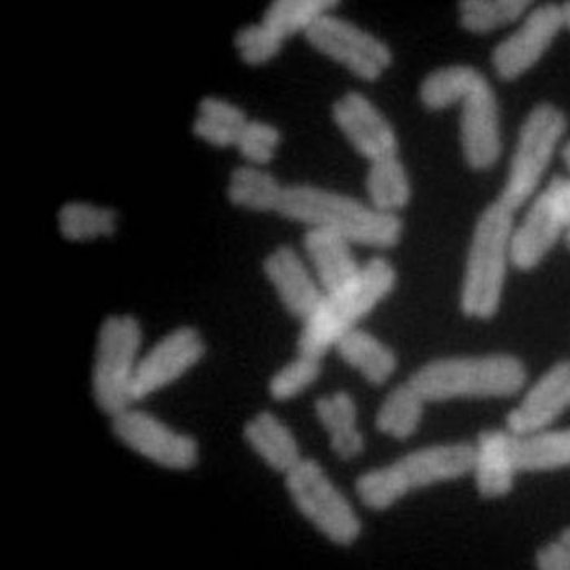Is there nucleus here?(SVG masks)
Listing matches in <instances>:
<instances>
[{"mask_svg":"<svg viewBox=\"0 0 570 570\" xmlns=\"http://www.w3.org/2000/svg\"><path fill=\"white\" fill-rule=\"evenodd\" d=\"M277 214L308 228H326L354 245L390 249L403 238L400 216L380 213L368 203L313 185H285Z\"/></svg>","mask_w":570,"mask_h":570,"instance_id":"obj_1","label":"nucleus"},{"mask_svg":"<svg viewBox=\"0 0 570 570\" xmlns=\"http://www.w3.org/2000/svg\"><path fill=\"white\" fill-rule=\"evenodd\" d=\"M396 284V267L385 258L362 264L354 279L323 294L298 334L297 354L323 361L346 334L357 330L358 323L393 294Z\"/></svg>","mask_w":570,"mask_h":570,"instance_id":"obj_2","label":"nucleus"},{"mask_svg":"<svg viewBox=\"0 0 570 570\" xmlns=\"http://www.w3.org/2000/svg\"><path fill=\"white\" fill-rule=\"evenodd\" d=\"M513 217L512 210L494 200L474 224L460 291V309L466 318L489 322L501 309L507 274L512 264Z\"/></svg>","mask_w":570,"mask_h":570,"instance_id":"obj_3","label":"nucleus"},{"mask_svg":"<svg viewBox=\"0 0 570 570\" xmlns=\"http://www.w3.org/2000/svg\"><path fill=\"white\" fill-rule=\"evenodd\" d=\"M407 382L428 403L463 397H512L525 389L528 368L522 358L505 352L435 358L411 373Z\"/></svg>","mask_w":570,"mask_h":570,"instance_id":"obj_4","label":"nucleus"},{"mask_svg":"<svg viewBox=\"0 0 570 570\" xmlns=\"http://www.w3.org/2000/svg\"><path fill=\"white\" fill-rule=\"evenodd\" d=\"M569 125L568 112L552 101H541L527 112L495 200L517 214L540 193L556 154L566 142Z\"/></svg>","mask_w":570,"mask_h":570,"instance_id":"obj_5","label":"nucleus"},{"mask_svg":"<svg viewBox=\"0 0 570 570\" xmlns=\"http://www.w3.org/2000/svg\"><path fill=\"white\" fill-rule=\"evenodd\" d=\"M142 346V326L131 313L108 315L98 328L91 364V396L101 413L118 416L132 407L134 379Z\"/></svg>","mask_w":570,"mask_h":570,"instance_id":"obj_6","label":"nucleus"},{"mask_svg":"<svg viewBox=\"0 0 570 570\" xmlns=\"http://www.w3.org/2000/svg\"><path fill=\"white\" fill-rule=\"evenodd\" d=\"M285 489L301 515L331 543L347 548L361 538L362 522L354 507L318 461L302 460L285 474Z\"/></svg>","mask_w":570,"mask_h":570,"instance_id":"obj_7","label":"nucleus"},{"mask_svg":"<svg viewBox=\"0 0 570 570\" xmlns=\"http://www.w3.org/2000/svg\"><path fill=\"white\" fill-rule=\"evenodd\" d=\"M305 40L365 83L379 82L395 61L392 48L382 38L334 13H326L313 24Z\"/></svg>","mask_w":570,"mask_h":570,"instance_id":"obj_8","label":"nucleus"},{"mask_svg":"<svg viewBox=\"0 0 570 570\" xmlns=\"http://www.w3.org/2000/svg\"><path fill=\"white\" fill-rule=\"evenodd\" d=\"M566 30L562 3H540L494 46L491 67L501 82H517L543 61Z\"/></svg>","mask_w":570,"mask_h":570,"instance_id":"obj_9","label":"nucleus"},{"mask_svg":"<svg viewBox=\"0 0 570 570\" xmlns=\"http://www.w3.org/2000/svg\"><path fill=\"white\" fill-rule=\"evenodd\" d=\"M111 432L126 449L164 470L191 471L198 466V440L175 431L153 414L129 407L111 417Z\"/></svg>","mask_w":570,"mask_h":570,"instance_id":"obj_10","label":"nucleus"},{"mask_svg":"<svg viewBox=\"0 0 570 570\" xmlns=\"http://www.w3.org/2000/svg\"><path fill=\"white\" fill-rule=\"evenodd\" d=\"M460 108V146L464 164L478 174L491 171L504 154V137L501 104L489 79Z\"/></svg>","mask_w":570,"mask_h":570,"instance_id":"obj_11","label":"nucleus"},{"mask_svg":"<svg viewBox=\"0 0 570 570\" xmlns=\"http://www.w3.org/2000/svg\"><path fill=\"white\" fill-rule=\"evenodd\" d=\"M206 355V341L195 326H179L140 357L134 379V400L161 392L196 367Z\"/></svg>","mask_w":570,"mask_h":570,"instance_id":"obj_12","label":"nucleus"},{"mask_svg":"<svg viewBox=\"0 0 570 570\" xmlns=\"http://www.w3.org/2000/svg\"><path fill=\"white\" fill-rule=\"evenodd\" d=\"M331 118L352 149L368 164L400 154L395 126L367 95L355 90L341 95L331 107Z\"/></svg>","mask_w":570,"mask_h":570,"instance_id":"obj_13","label":"nucleus"},{"mask_svg":"<svg viewBox=\"0 0 570 570\" xmlns=\"http://www.w3.org/2000/svg\"><path fill=\"white\" fill-rule=\"evenodd\" d=\"M522 222L513 227L510 240V262L515 269L530 273L564 240L570 227L569 214L547 188L530 200Z\"/></svg>","mask_w":570,"mask_h":570,"instance_id":"obj_14","label":"nucleus"},{"mask_svg":"<svg viewBox=\"0 0 570 570\" xmlns=\"http://www.w3.org/2000/svg\"><path fill=\"white\" fill-rule=\"evenodd\" d=\"M474 445L440 443L407 453L389 464L401 498L413 491L460 480L473 471Z\"/></svg>","mask_w":570,"mask_h":570,"instance_id":"obj_15","label":"nucleus"},{"mask_svg":"<svg viewBox=\"0 0 570 570\" xmlns=\"http://www.w3.org/2000/svg\"><path fill=\"white\" fill-rule=\"evenodd\" d=\"M569 410L570 358H562L552 364L507 414L505 429L517 435L544 431Z\"/></svg>","mask_w":570,"mask_h":570,"instance_id":"obj_16","label":"nucleus"},{"mask_svg":"<svg viewBox=\"0 0 570 570\" xmlns=\"http://www.w3.org/2000/svg\"><path fill=\"white\" fill-rule=\"evenodd\" d=\"M263 273L285 312L302 323L315 312L325 294L318 279L313 277L307 264L291 245L274 248L263 259Z\"/></svg>","mask_w":570,"mask_h":570,"instance_id":"obj_17","label":"nucleus"},{"mask_svg":"<svg viewBox=\"0 0 570 570\" xmlns=\"http://www.w3.org/2000/svg\"><path fill=\"white\" fill-rule=\"evenodd\" d=\"M471 473L481 498L501 499L513 491L519 470L509 429H489L478 435Z\"/></svg>","mask_w":570,"mask_h":570,"instance_id":"obj_18","label":"nucleus"},{"mask_svg":"<svg viewBox=\"0 0 570 570\" xmlns=\"http://www.w3.org/2000/svg\"><path fill=\"white\" fill-rule=\"evenodd\" d=\"M352 245L343 235L326 228H308L304 235L305 253L323 292L334 291L357 276L362 264L355 258Z\"/></svg>","mask_w":570,"mask_h":570,"instance_id":"obj_19","label":"nucleus"},{"mask_svg":"<svg viewBox=\"0 0 570 570\" xmlns=\"http://www.w3.org/2000/svg\"><path fill=\"white\" fill-rule=\"evenodd\" d=\"M243 438L271 470L284 476L304 460L291 429L269 411H262L249 419L243 428Z\"/></svg>","mask_w":570,"mask_h":570,"instance_id":"obj_20","label":"nucleus"},{"mask_svg":"<svg viewBox=\"0 0 570 570\" xmlns=\"http://www.w3.org/2000/svg\"><path fill=\"white\" fill-rule=\"evenodd\" d=\"M315 414L330 435V446L340 460L351 461L365 450L364 434L358 431V411L354 397L347 392H336L318 397Z\"/></svg>","mask_w":570,"mask_h":570,"instance_id":"obj_21","label":"nucleus"},{"mask_svg":"<svg viewBox=\"0 0 570 570\" xmlns=\"http://www.w3.org/2000/svg\"><path fill=\"white\" fill-rule=\"evenodd\" d=\"M341 361L373 386H383L397 371L396 352L364 330H354L334 347Z\"/></svg>","mask_w":570,"mask_h":570,"instance_id":"obj_22","label":"nucleus"},{"mask_svg":"<svg viewBox=\"0 0 570 570\" xmlns=\"http://www.w3.org/2000/svg\"><path fill=\"white\" fill-rule=\"evenodd\" d=\"M488 77L470 65L439 67L424 77L419 87V100L428 111H446L461 107Z\"/></svg>","mask_w":570,"mask_h":570,"instance_id":"obj_23","label":"nucleus"},{"mask_svg":"<svg viewBox=\"0 0 570 570\" xmlns=\"http://www.w3.org/2000/svg\"><path fill=\"white\" fill-rule=\"evenodd\" d=\"M513 459L519 473H549L570 468V428L513 434Z\"/></svg>","mask_w":570,"mask_h":570,"instance_id":"obj_24","label":"nucleus"},{"mask_svg":"<svg viewBox=\"0 0 570 570\" xmlns=\"http://www.w3.org/2000/svg\"><path fill=\"white\" fill-rule=\"evenodd\" d=\"M285 185L266 168L240 165L228 176V203L249 213H274L279 209Z\"/></svg>","mask_w":570,"mask_h":570,"instance_id":"obj_25","label":"nucleus"},{"mask_svg":"<svg viewBox=\"0 0 570 570\" xmlns=\"http://www.w3.org/2000/svg\"><path fill=\"white\" fill-rule=\"evenodd\" d=\"M248 121V116L238 105L209 95L199 101L191 131L214 149H230L237 147Z\"/></svg>","mask_w":570,"mask_h":570,"instance_id":"obj_26","label":"nucleus"},{"mask_svg":"<svg viewBox=\"0 0 570 570\" xmlns=\"http://www.w3.org/2000/svg\"><path fill=\"white\" fill-rule=\"evenodd\" d=\"M365 191L368 204L380 213L397 216L406 209L413 199V185L400 157L372 161L365 175Z\"/></svg>","mask_w":570,"mask_h":570,"instance_id":"obj_27","label":"nucleus"},{"mask_svg":"<svg viewBox=\"0 0 570 570\" xmlns=\"http://www.w3.org/2000/svg\"><path fill=\"white\" fill-rule=\"evenodd\" d=\"M58 230L67 242L87 243L111 238L118 232L119 216L112 207L70 200L58 210Z\"/></svg>","mask_w":570,"mask_h":570,"instance_id":"obj_28","label":"nucleus"},{"mask_svg":"<svg viewBox=\"0 0 570 570\" xmlns=\"http://www.w3.org/2000/svg\"><path fill=\"white\" fill-rule=\"evenodd\" d=\"M425 403L428 401L406 380L383 400L375 417L376 431L396 440L413 438L421 428Z\"/></svg>","mask_w":570,"mask_h":570,"instance_id":"obj_29","label":"nucleus"},{"mask_svg":"<svg viewBox=\"0 0 570 570\" xmlns=\"http://www.w3.org/2000/svg\"><path fill=\"white\" fill-rule=\"evenodd\" d=\"M533 6L527 0H464L459 3V23L466 33L485 37L519 23Z\"/></svg>","mask_w":570,"mask_h":570,"instance_id":"obj_30","label":"nucleus"},{"mask_svg":"<svg viewBox=\"0 0 570 570\" xmlns=\"http://www.w3.org/2000/svg\"><path fill=\"white\" fill-rule=\"evenodd\" d=\"M337 7L340 2L333 0H276L267 7L262 22L281 40L287 41L297 35L305 37L313 24Z\"/></svg>","mask_w":570,"mask_h":570,"instance_id":"obj_31","label":"nucleus"},{"mask_svg":"<svg viewBox=\"0 0 570 570\" xmlns=\"http://www.w3.org/2000/svg\"><path fill=\"white\" fill-rule=\"evenodd\" d=\"M323 372L322 358L297 354L294 361L271 376L267 392L274 401H291L307 392L309 386L318 382Z\"/></svg>","mask_w":570,"mask_h":570,"instance_id":"obj_32","label":"nucleus"},{"mask_svg":"<svg viewBox=\"0 0 570 570\" xmlns=\"http://www.w3.org/2000/svg\"><path fill=\"white\" fill-rule=\"evenodd\" d=\"M281 40L263 22L249 23L235 33L234 46L243 65L263 67L273 62L284 49Z\"/></svg>","mask_w":570,"mask_h":570,"instance_id":"obj_33","label":"nucleus"},{"mask_svg":"<svg viewBox=\"0 0 570 570\" xmlns=\"http://www.w3.org/2000/svg\"><path fill=\"white\" fill-rule=\"evenodd\" d=\"M283 144V132L271 122L249 119L238 139V154L246 165L253 167H267L276 158L277 150Z\"/></svg>","mask_w":570,"mask_h":570,"instance_id":"obj_34","label":"nucleus"},{"mask_svg":"<svg viewBox=\"0 0 570 570\" xmlns=\"http://www.w3.org/2000/svg\"><path fill=\"white\" fill-rule=\"evenodd\" d=\"M534 561L541 570H570V527L559 534L558 540L538 549Z\"/></svg>","mask_w":570,"mask_h":570,"instance_id":"obj_35","label":"nucleus"},{"mask_svg":"<svg viewBox=\"0 0 570 570\" xmlns=\"http://www.w3.org/2000/svg\"><path fill=\"white\" fill-rule=\"evenodd\" d=\"M561 158L564 161L566 170H568V176L570 178V139L566 140L561 147Z\"/></svg>","mask_w":570,"mask_h":570,"instance_id":"obj_36","label":"nucleus"},{"mask_svg":"<svg viewBox=\"0 0 570 570\" xmlns=\"http://www.w3.org/2000/svg\"><path fill=\"white\" fill-rule=\"evenodd\" d=\"M562 12H564L566 30L570 31V2L562 3Z\"/></svg>","mask_w":570,"mask_h":570,"instance_id":"obj_37","label":"nucleus"},{"mask_svg":"<svg viewBox=\"0 0 570 570\" xmlns=\"http://www.w3.org/2000/svg\"><path fill=\"white\" fill-rule=\"evenodd\" d=\"M564 242L566 246H568V248L570 249V227L568 228V230H566Z\"/></svg>","mask_w":570,"mask_h":570,"instance_id":"obj_38","label":"nucleus"}]
</instances>
